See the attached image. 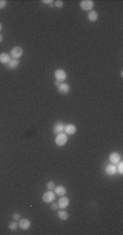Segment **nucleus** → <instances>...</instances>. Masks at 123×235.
Wrapping results in <instances>:
<instances>
[{"instance_id":"nucleus-26","label":"nucleus","mask_w":123,"mask_h":235,"mask_svg":"<svg viewBox=\"0 0 123 235\" xmlns=\"http://www.w3.org/2000/svg\"><path fill=\"white\" fill-rule=\"evenodd\" d=\"M2 41H3V36H2V35H1V34H0V43H1V42H2Z\"/></svg>"},{"instance_id":"nucleus-8","label":"nucleus","mask_w":123,"mask_h":235,"mask_svg":"<svg viewBox=\"0 0 123 235\" xmlns=\"http://www.w3.org/2000/svg\"><path fill=\"white\" fill-rule=\"evenodd\" d=\"M106 173L108 174V175H110V176H112V175H114V174L117 173V166H116V164H109V165H107V166H106Z\"/></svg>"},{"instance_id":"nucleus-1","label":"nucleus","mask_w":123,"mask_h":235,"mask_svg":"<svg viewBox=\"0 0 123 235\" xmlns=\"http://www.w3.org/2000/svg\"><path fill=\"white\" fill-rule=\"evenodd\" d=\"M55 142H56V144L59 146V147L64 146L65 143L68 142V135H67L65 132H60V134H58L57 137H56Z\"/></svg>"},{"instance_id":"nucleus-3","label":"nucleus","mask_w":123,"mask_h":235,"mask_svg":"<svg viewBox=\"0 0 123 235\" xmlns=\"http://www.w3.org/2000/svg\"><path fill=\"white\" fill-rule=\"evenodd\" d=\"M80 6L85 11H92V9L95 5H94V1H92V0H83L80 2Z\"/></svg>"},{"instance_id":"nucleus-15","label":"nucleus","mask_w":123,"mask_h":235,"mask_svg":"<svg viewBox=\"0 0 123 235\" xmlns=\"http://www.w3.org/2000/svg\"><path fill=\"white\" fill-rule=\"evenodd\" d=\"M87 18H88V20L91 21V22H95V21H97V19H98V13L96 12V11H89L88 12V15H87Z\"/></svg>"},{"instance_id":"nucleus-13","label":"nucleus","mask_w":123,"mask_h":235,"mask_svg":"<svg viewBox=\"0 0 123 235\" xmlns=\"http://www.w3.org/2000/svg\"><path fill=\"white\" fill-rule=\"evenodd\" d=\"M11 59H10V55L9 54H7V53H1L0 54V62L1 63H7L8 65V62L10 61Z\"/></svg>"},{"instance_id":"nucleus-16","label":"nucleus","mask_w":123,"mask_h":235,"mask_svg":"<svg viewBox=\"0 0 123 235\" xmlns=\"http://www.w3.org/2000/svg\"><path fill=\"white\" fill-rule=\"evenodd\" d=\"M58 218L60 219V220H62V221H64V220H67L69 218V214L68 212L64 210V209H61V210L58 212Z\"/></svg>"},{"instance_id":"nucleus-11","label":"nucleus","mask_w":123,"mask_h":235,"mask_svg":"<svg viewBox=\"0 0 123 235\" xmlns=\"http://www.w3.org/2000/svg\"><path fill=\"white\" fill-rule=\"evenodd\" d=\"M55 194L56 195H58V196H64L65 194H67V189L63 187V186H57V187H55Z\"/></svg>"},{"instance_id":"nucleus-24","label":"nucleus","mask_w":123,"mask_h":235,"mask_svg":"<svg viewBox=\"0 0 123 235\" xmlns=\"http://www.w3.org/2000/svg\"><path fill=\"white\" fill-rule=\"evenodd\" d=\"M42 2H43V3H47V5H52V3H54L52 0H43Z\"/></svg>"},{"instance_id":"nucleus-5","label":"nucleus","mask_w":123,"mask_h":235,"mask_svg":"<svg viewBox=\"0 0 123 235\" xmlns=\"http://www.w3.org/2000/svg\"><path fill=\"white\" fill-rule=\"evenodd\" d=\"M55 78L57 79V81L61 82V81H64L67 79V72L62 69H57L55 71Z\"/></svg>"},{"instance_id":"nucleus-17","label":"nucleus","mask_w":123,"mask_h":235,"mask_svg":"<svg viewBox=\"0 0 123 235\" xmlns=\"http://www.w3.org/2000/svg\"><path fill=\"white\" fill-rule=\"evenodd\" d=\"M19 65H20L19 59H11L10 61L8 62V67H9V69H15Z\"/></svg>"},{"instance_id":"nucleus-22","label":"nucleus","mask_w":123,"mask_h":235,"mask_svg":"<svg viewBox=\"0 0 123 235\" xmlns=\"http://www.w3.org/2000/svg\"><path fill=\"white\" fill-rule=\"evenodd\" d=\"M7 6V1L6 0H0V9H3Z\"/></svg>"},{"instance_id":"nucleus-25","label":"nucleus","mask_w":123,"mask_h":235,"mask_svg":"<svg viewBox=\"0 0 123 235\" xmlns=\"http://www.w3.org/2000/svg\"><path fill=\"white\" fill-rule=\"evenodd\" d=\"M50 208H51L52 210H56V209H58V204H52L51 206H50Z\"/></svg>"},{"instance_id":"nucleus-21","label":"nucleus","mask_w":123,"mask_h":235,"mask_svg":"<svg viewBox=\"0 0 123 235\" xmlns=\"http://www.w3.org/2000/svg\"><path fill=\"white\" fill-rule=\"evenodd\" d=\"M55 6L57 7V8H62V7H63V2H62V1H60V0H58V1H55Z\"/></svg>"},{"instance_id":"nucleus-10","label":"nucleus","mask_w":123,"mask_h":235,"mask_svg":"<svg viewBox=\"0 0 123 235\" xmlns=\"http://www.w3.org/2000/svg\"><path fill=\"white\" fill-rule=\"evenodd\" d=\"M109 160H110L111 164H117V163L120 162L121 158H120L119 153H117V152H113V153H111L110 156H109Z\"/></svg>"},{"instance_id":"nucleus-9","label":"nucleus","mask_w":123,"mask_h":235,"mask_svg":"<svg viewBox=\"0 0 123 235\" xmlns=\"http://www.w3.org/2000/svg\"><path fill=\"white\" fill-rule=\"evenodd\" d=\"M64 131L67 135H74L76 132V127L72 124L67 125V126H64Z\"/></svg>"},{"instance_id":"nucleus-20","label":"nucleus","mask_w":123,"mask_h":235,"mask_svg":"<svg viewBox=\"0 0 123 235\" xmlns=\"http://www.w3.org/2000/svg\"><path fill=\"white\" fill-rule=\"evenodd\" d=\"M117 172L120 174H123V163L122 162H119V165L117 167Z\"/></svg>"},{"instance_id":"nucleus-2","label":"nucleus","mask_w":123,"mask_h":235,"mask_svg":"<svg viewBox=\"0 0 123 235\" xmlns=\"http://www.w3.org/2000/svg\"><path fill=\"white\" fill-rule=\"evenodd\" d=\"M56 198V194L52 190H48L46 192L45 194L43 195V201L44 202H47V204H50Z\"/></svg>"},{"instance_id":"nucleus-19","label":"nucleus","mask_w":123,"mask_h":235,"mask_svg":"<svg viewBox=\"0 0 123 235\" xmlns=\"http://www.w3.org/2000/svg\"><path fill=\"white\" fill-rule=\"evenodd\" d=\"M55 187H56V185L54 182H48V183H47V188H48V190H54Z\"/></svg>"},{"instance_id":"nucleus-28","label":"nucleus","mask_w":123,"mask_h":235,"mask_svg":"<svg viewBox=\"0 0 123 235\" xmlns=\"http://www.w3.org/2000/svg\"><path fill=\"white\" fill-rule=\"evenodd\" d=\"M1 29H2V25L0 24V31H1Z\"/></svg>"},{"instance_id":"nucleus-12","label":"nucleus","mask_w":123,"mask_h":235,"mask_svg":"<svg viewBox=\"0 0 123 235\" xmlns=\"http://www.w3.org/2000/svg\"><path fill=\"white\" fill-rule=\"evenodd\" d=\"M58 89H59L60 93H62V94H68L69 91H70V85L67 84V83H61V84L58 87Z\"/></svg>"},{"instance_id":"nucleus-23","label":"nucleus","mask_w":123,"mask_h":235,"mask_svg":"<svg viewBox=\"0 0 123 235\" xmlns=\"http://www.w3.org/2000/svg\"><path fill=\"white\" fill-rule=\"evenodd\" d=\"M13 219H14L15 221H20V220H21V216H20L19 213H13Z\"/></svg>"},{"instance_id":"nucleus-6","label":"nucleus","mask_w":123,"mask_h":235,"mask_svg":"<svg viewBox=\"0 0 123 235\" xmlns=\"http://www.w3.org/2000/svg\"><path fill=\"white\" fill-rule=\"evenodd\" d=\"M69 204H70V200H69V198L62 196L61 198L59 199V201H58V208H60V209H65Z\"/></svg>"},{"instance_id":"nucleus-4","label":"nucleus","mask_w":123,"mask_h":235,"mask_svg":"<svg viewBox=\"0 0 123 235\" xmlns=\"http://www.w3.org/2000/svg\"><path fill=\"white\" fill-rule=\"evenodd\" d=\"M22 55H23V48L19 47V46L12 48L11 51H10V56L12 57L13 59H19L20 57H22Z\"/></svg>"},{"instance_id":"nucleus-14","label":"nucleus","mask_w":123,"mask_h":235,"mask_svg":"<svg viewBox=\"0 0 123 235\" xmlns=\"http://www.w3.org/2000/svg\"><path fill=\"white\" fill-rule=\"evenodd\" d=\"M64 131V125L62 124V123H58V124L55 125V127H54V132L55 134H60V132H63Z\"/></svg>"},{"instance_id":"nucleus-27","label":"nucleus","mask_w":123,"mask_h":235,"mask_svg":"<svg viewBox=\"0 0 123 235\" xmlns=\"http://www.w3.org/2000/svg\"><path fill=\"white\" fill-rule=\"evenodd\" d=\"M56 85L59 87V85H60V82H59V81H56Z\"/></svg>"},{"instance_id":"nucleus-18","label":"nucleus","mask_w":123,"mask_h":235,"mask_svg":"<svg viewBox=\"0 0 123 235\" xmlns=\"http://www.w3.org/2000/svg\"><path fill=\"white\" fill-rule=\"evenodd\" d=\"M18 226H19V223L17 222H11L9 224V229L11 230V231H15V230L18 229Z\"/></svg>"},{"instance_id":"nucleus-7","label":"nucleus","mask_w":123,"mask_h":235,"mask_svg":"<svg viewBox=\"0 0 123 235\" xmlns=\"http://www.w3.org/2000/svg\"><path fill=\"white\" fill-rule=\"evenodd\" d=\"M19 226L22 230H28L31 228V221L28 219H21L19 221Z\"/></svg>"}]
</instances>
